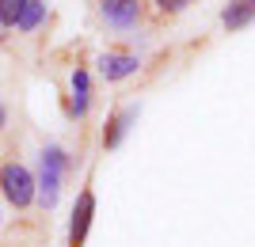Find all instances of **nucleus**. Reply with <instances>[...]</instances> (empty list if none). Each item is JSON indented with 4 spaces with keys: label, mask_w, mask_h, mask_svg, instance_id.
I'll list each match as a JSON object with an SVG mask.
<instances>
[{
    "label": "nucleus",
    "mask_w": 255,
    "mask_h": 247,
    "mask_svg": "<svg viewBox=\"0 0 255 247\" xmlns=\"http://www.w3.org/2000/svg\"><path fill=\"white\" fill-rule=\"evenodd\" d=\"M0 194L11 209H31L38 198V179L19 160H4L0 164Z\"/></svg>",
    "instance_id": "1"
},
{
    "label": "nucleus",
    "mask_w": 255,
    "mask_h": 247,
    "mask_svg": "<svg viewBox=\"0 0 255 247\" xmlns=\"http://www.w3.org/2000/svg\"><path fill=\"white\" fill-rule=\"evenodd\" d=\"M65 167H69V156H65V149H57V145H46V149H42V160H38V202H42V209H53V205H57Z\"/></svg>",
    "instance_id": "2"
},
{
    "label": "nucleus",
    "mask_w": 255,
    "mask_h": 247,
    "mask_svg": "<svg viewBox=\"0 0 255 247\" xmlns=\"http://www.w3.org/2000/svg\"><path fill=\"white\" fill-rule=\"evenodd\" d=\"M96 4H99V19L111 31H137L145 23V11H149L145 0H96Z\"/></svg>",
    "instance_id": "3"
},
{
    "label": "nucleus",
    "mask_w": 255,
    "mask_h": 247,
    "mask_svg": "<svg viewBox=\"0 0 255 247\" xmlns=\"http://www.w3.org/2000/svg\"><path fill=\"white\" fill-rule=\"evenodd\" d=\"M92 221H96V190L84 186L80 198H76V205H73V221H69V247H84Z\"/></svg>",
    "instance_id": "4"
},
{
    "label": "nucleus",
    "mask_w": 255,
    "mask_h": 247,
    "mask_svg": "<svg viewBox=\"0 0 255 247\" xmlns=\"http://www.w3.org/2000/svg\"><path fill=\"white\" fill-rule=\"evenodd\" d=\"M96 65H99V76H103V80H111V84L137 73V57L126 54V50H107V54H99Z\"/></svg>",
    "instance_id": "5"
},
{
    "label": "nucleus",
    "mask_w": 255,
    "mask_h": 247,
    "mask_svg": "<svg viewBox=\"0 0 255 247\" xmlns=\"http://www.w3.org/2000/svg\"><path fill=\"white\" fill-rule=\"evenodd\" d=\"M133 118H137V107H122V110H115V114L107 118V126H103V149H118Z\"/></svg>",
    "instance_id": "6"
},
{
    "label": "nucleus",
    "mask_w": 255,
    "mask_h": 247,
    "mask_svg": "<svg viewBox=\"0 0 255 247\" xmlns=\"http://www.w3.org/2000/svg\"><path fill=\"white\" fill-rule=\"evenodd\" d=\"M252 19H255V0H229V8L221 11L225 31H244Z\"/></svg>",
    "instance_id": "7"
},
{
    "label": "nucleus",
    "mask_w": 255,
    "mask_h": 247,
    "mask_svg": "<svg viewBox=\"0 0 255 247\" xmlns=\"http://www.w3.org/2000/svg\"><path fill=\"white\" fill-rule=\"evenodd\" d=\"M73 103H69V118H84L88 114V103H92V84H88V73L84 69H73Z\"/></svg>",
    "instance_id": "8"
},
{
    "label": "nucleus",
    "mask_w": 255,
    "mask_h": 247,
    "mask_svg": "<svg viewBox=\"0 0 255 247\" xmlns=\"http://www.w3.org/2000/svg\"><path fill=\"white\" fill-rule=\"evenodd\" d=\"M42 19H46V0H27V8H23L19 23H15V31H34Z\"/></svg>",
    "instance_id": "9"
},
{
    "label": "nucleus",
    "mask_w": 255,
    "mask_h": 247,
    "mask_svg": "<svg viewBox=\"0 0 255 247\" xmlns=\"http://www.w3.org/2000/svg\"><path fill=\"white\" fill-rule=\"evenodd\" d=\"M23 8H27V0H0V27H4V31H11V27L19 23Z\"/></svg>",
    "instance_id": "10"
},
{
    "label": "nucleus",
    "mask_w": 255,
    "mask_h": 247,
    "mask_svg": "<svg viewBox=\"0 0 255 247\" xmlns=\"http://www.w3.org/2000/svg\"><path fill=\"white\" fill-rule=\"evenodd\" d=\"M187 4H191V0H152V8H156L160 19H171V15H179Z\"/></svg>",
    "instance_id": "11"
},
{
    "label": "nucleus",
    "mask_w": 255,
    "mask_h": 247,
    "mask_svg": "<svg viewBox=\"0 0 255 247\" xmlns=\"http://www.w3.org/2000/svg\"><path fill=\"white\" fill-rule=\"evenodd\" d=\"M4 129H8V107L0 103V133H4Z\"/></svg>",
    "instance_id": "12"
},
{
    "label": "nucleus",
    "mask_w": 255,
    "mask_h": 247,
    "mask_svg": "<svg viewBox=\"0 0 255 247\" xmlns=\"http://www.w3.org/2000/svg\"><path fill=\"white\" fill-rule=\"evenodd\" d=\"M4 38H8V34H4V27H0V46H4Z\"/></svg>",
    "instance_id": "13"
}]
</instances>
